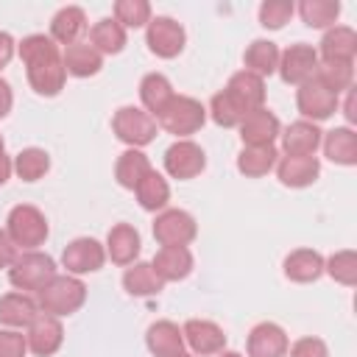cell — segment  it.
<instances>
[{"label":"cell","mask_w":357,"mask_h":357,"mask_svg":"<svg viewBox=\"0 0 357 357\" xmlns=\"http://www.w3.org/2000/svg\"><path fill=\"white\" fill-rule=\"evenodd\" d=\"M17 53L25 64V73H28V84L36 95H45V98H53L64 89V78H67V70H64V61H61V53H59V45L45 36V33H31L25 36L20 45H17Z\"/></svg>","instance_id":"obj_1"},{"label":"cell","mask_w":357,"mask_h":357,"mask_svg":"<svg viewBox=\"0 0 357 357\" xmlns=\"http://www.w3.org/2000/svg\"><path fill=\"white\" fill-rule=\"evenodd\" d=\"M86 301V284L78 279V276H53L42 290H39V310L47 312V315H73L84 307Z\"/></svg>","instance_id":"obj_2"},{"label":"cell","mask_w":357,"mask_h":357,"mask_svg":"<svg viewBox=\"0 0 357 357\" xmlns=\"http://www.w3.org/2000/svg\"><path fill=\"white\" fill-rule=\"evenodd\" d=\"M53 276L56 262L42 251H25L8 265V282L22 293H39Z\"/></svg>","instance_id":"obj_3"},{"label":"cell","mask_w":357,"mask_h":357,"mask_svg":"<svg viewBox=\"0 0 357 357\" xmlns=\"http://www.w3.org/2000/svg\"><path fill=\"white\" fill-rule=\"evenodd\" d=\"M159 126L167 131V134H176V137H190L195 134L204 120H206V109L201 100L190 98V95H173L170 103L156 114Z\"/></svg>","instance_id":"obj_4"},{"label":"cell","mask_w":357,"mask_h":357,"mask_svg":"<svg viewBox=\"0 0 357 357\" xmlns=\"http://www.w3.org/2000/svg\"><path fill=\"white\" fill-rule=\"evenodd\" d=\"M47 220L45 215L31 206V204H17L11 212H8V220H6V234L11 237L14 245L25 248V251H33L36 245H42L47 240Z\"/></svg>","instance_id":"obj_5"},{"label":"cell","mask_w":357,"mask_h":357,"mask_svg":"<svg viewBox=\"0 0 357 357\" xmlns=\"http://www.w3.org/2000/svg\"><path fill=\"white\" fill-rule=\"evenodd\" d=\"M112 131L128 148H142L156 137V120L139 106H120L112 117Z\"/></svg>","instance_id":"obj_6"},{"label":"cell","mask_w":357,"mask_h":357,"mask_svg":"<svg viewBox=\"0 0 357 357\" xmlns=\"http://www.w3.org/2000/svg\"><path fill=\"white\" fill-rule=\"evenodd\" d=\"M198 234L195 218L184 209H162L153 220V237L159 245H187Z\"/></svg>","instance_id":"obj_7"},{"label":"cell","mask_w":357,"mask_h":357,"mask_svg":"<svg viewBox=\"0 0 357 357\" xmlns=\"http://www.w3.org/2000/svg\"><path fill=\"white\" fill-rule=\"evenodd\" d=\"M103 262H106V248L95 237H75L61 251V265L67 268L70 276L95 273L103 268Z\"/></svg>","instance_id":"obj_8"},{"label":"cell","mask_w":357,"mask_h":357,"mask_svg":"<svg viewBox=\"0 0 357 357\" xmlns=\"http://www.w3.org/2000/svg\"><path fill=\"white\" fill-rule=\"evenodd\" d=\"M145 42L159 59H173L184 50L187 36L173 17H151V22L145 25Z\"/></svg>","instance_id":"obj_9"},{"label":"cell","mask_w":357,"mask_h":357,"mask_svg":"<svg viewBox=\"0 0 357 357\" xmlns=\"http://www.w3.org/2000/svg\"><path fill=\"white\" fill-rule=\"evenodd\" d=\"M279 75L284 84H307L310 78H315V70H318V50L312 45H290L284 53H279Z\"/></svg>","instance_id":"obj_10"},{"label":"cell","mask_w":357,"mask_h":357,"mask_svg":"<svg viewBox=\"0 0 357 357\" xmlns=\"http://www.w3.org/2000/svg\"><path fill=\"white\" fill-rule=\"evenodd\" d=\"M296 106H298V112L304 114V120L318 123V120H326V117L335 114V109H337V95L329 92L321 81L310 78L307 84L298 86V92H296Z\"/></svg>","instance_id":"obj_11"},{"label":"cell","mask_w":357,"mask_h":357,"mask_svg":"<svg viewBox=\"0 0 357 357\" xmlns=\"http://www.w3.org/2000/svg\"><path fill=\"white\" fill-rule=\"evenodd\" d=\"M206 167V153L192 139H178L165 151V170L173 178H195Z\"/></svg>","instance_id":"obj_12"},{"label":"cell","mask_w":357,"mask_h":357,"mask_svg":"<svg viewBox=\"0 0 357 357\" xmlns=\"http://www.w3.org/2000/svg\"><path fill=\"white\" fill-rule=\"evenodd\" d=\"M61 340H64V326L56 315H47V312H39L33 318V324L28 326V335H25V343L36 357L56 354L61 349Z\"/></svg>","instance_id":"obj_13"},{"label":"cell","mask_w":357,"mask_h":357,"mask_svg":"<svg viewBox=\"0 0 357 357\" xmlns=\"http://www.w3.org/2000/svg\"><path fill=\"white\" fill-rule=\"evenodd\" d=\"M184 343H190L192 354L209 357V354H220L226 346V335L215 321H201V318H190L181 326Z\"/></svg>","instance_id":"obj_14"},{"label":"cell","mask_w":357,"mask_h":357,"mask_svg":"<svg viewBox=\"0 0 357 357\" xmlns=\"http://www.w3.org/2000/svg\"><path fill=\"white\" fill-rule=\"evenodd\" d=\"M287 349V332L273 321H262L248 332V357H284Z\"/></svg>","instance_id":"obj_15"},{"label":"cell","mask_w":357,"mask_h":357,"mask_svg":"<svg viewBox=\"0 0 357 357\" xmlns=\"http://www.w3.org/2000/svg\"><path fill=\"white\" fill-rule=\"evenodd\" d=\"M282 134L279 128V117L273 112H268L265 106L262 109H254L243 123H240V139L243 145L248 148H257V145H273V139Z\"/></svg>","instance_id":"obj_16"},{"label":"cell","mask_w":357,"mask_h":357,"mask_svg":"<svg viewBox=\"0 0 357 357\" xmlns=\"http://www.w3.org/2000/svg\"><path fill=\"white\" fill-rule=\"evenodd\" d=\"M321 137H324V131L310 120L290 123L284 128V134H282L284 156H315V151L321 145Z\"/></svg>","instance_id":"obj_17"},{"label":"cell","mask_w":357,"mask_h":357,"mask_svg":"<svg viewBox=\"0 0 357 357\" xmlns=\"http://www.w3.org/2000/svg\"><path fill=\"white\" fill-rule=\"evenodd\" d=\"M153 271L162 282H178L187 279L192 271V254L187 245H162L153 257Z\"/></svg>","instance_id":"obj_18"},{"label":"cell","mask_w":357,"mask_h":357,"mask_svg":"<svg viewBox=\"0 0 357 357\" xmlns=\"http://www.w3.org/2000/svg\"><path fill=\"white\" fill-rule=\"evenodd\" d=\"M321 173V162L315 156H282L276 162V176L284 187H310Z\"/></svg>","instance_id":"obj_19"},{"label":"cell","mask_w":357,"mask_h":357,"mask_svg":"<svg viewBox=\"0 0 357 357\" xmlns=\"http://www.w3.org/2000/svg\"><path fill=\"white\" fill-rule=\"evenodd\" d=\"M142 243H139V231L131 223H117L109 229L106 234V254L114 265H131L139 254Z\"/></svg>","instance_id":"obj_20"},{"label":"cell","mask_w":357,"mask_h":357,"mask_svg":"<svg viewBox=\"0 0 357 357\" xmlns=\"http://www.w3.org/2000/svg\"><path fill=\"white\" fill-rule=\"evenodd\" d=\"M145 346L153 357H173L184 351V335L173 321H156L145 332Z\"/></svg>","instance_id":"obj_21"},{"label":"cell","mask_w":357,"mask_h":357,"mask_svg":"<svg viewBox=\"0 0 357 357\" xmlns=\"http://www.w3.org/2000/svg\"><path fill=\"white\" fill-rule=\"evenodd\" d=\"M357 53V33L349 25H332L321 39V59L324 61H349L354 64Z\"/></svg>","instance_id":"obj_22"},{"label":"cell","mask_w":357,"mask_h":357,"mask_svg":"<svg viewBox=\"0 0 357 357\" xmlns=\"http://www.w3.org/2000/svg\"><path fill=\"white\" fill-rule=\"evenodd\" d=\"M321 145H324V153L329 162L335 165H357V134L349 128V126H337L332 131H326L321 137Z\"/></svg>","instance_id":"obj_23"},{"label":"cell","mask_w":357,"mask_h":357,"mask_svg":"<svg viewBox=\"0 0 357 357\" xmlns=\"http://www.w3.org/2000/svg\"><path fill=\"white\" fill-rule=\"evenodd\" d=\"M61 61H64V70L75 78H89V75L100 73V67H103V56L89 42L67 45L64 53H61Z\"/></svg>","instance_id":"obj_24"},{"label":"cell","mask_w":357,"mask_h":357,"mask_svg":"<svg viewBox=\"0 0 357 357\" xmlns=\"http://www.w3.org/2000/svg\"><path fill=\"white\" fill-rule=\"evenodd\" d=\"M84 28H86V14H84V8H81V6H64V8H59V11L53 14V20H50V39L67 47V45L78 42V36L84 33Z\"/></svg>","instance_id":"obj_25"},{"label":"cell","mask_w":357,"mask_h":357,"mask_svg":"<svg viewBox=\"0 0 357 357\" xmlns=\"http://www.w3.org/2000/svg\"><path fill=\"white\" fill-rule=\"evenodd\" d=\"M36 315H39V304L28 293H6L0 298V324L11 329L31 326Z\"/></svg>","instance_id":"obj_26"},{"label":"cell","mask_w":357,"mask_h":357,"mask_svg":"<svg viewBox=\"0 0 357 357\" xmlns=\"http://www.w3.org/2000/svg\"><path fill=\"white\" fill-rule=\"evenodd\" d=\"M284 276L290 282H315L324 273V257L312 248H296L284 257Z\"/></svg>","instance_id":"obj_27"},{"label":"cell","mask_w":357,"mask_h":357,"mask_svg":"<svg viewBox=\"0 0 357 357\" xmlns=\"http://www.w3.org/2000/svg\"><path fill=\"white\" fill-rule=\"evenodd\" d=\"M209 114H212V120L218 123V126H223V128H231V126H240L248 114H251V109L229 89V86H223L220 92H215L212 95V103H209Z\"/></svg>","instance_id":"obj_28"},{"label":"cell","mask_w":357,"mask_h":357,"mask_svg":"<svg viewBox=\"0 0 357 357\" xmlns=\"http://www.w3.org/2000/svg\"><path fill=\"white\" fill-rule=\"evenodd\" d=\"M279 162V151L273 145H257V148H248L243 145V151L237 153V170L248 178H259L265 173H271Z\"/></svg>","instance_id":"obj_29"},{"label":"cell","mask_w":357,"mask_h":357,"mask_svg":"<svg viewBox=\"0 0 357 357\" xmlns=\"http://www.w3.org/2000/svg\"><path fill=\"white\" fill-rule=\"evenodd\" d=\"M151 170H153V167H151L148 156H145L139 148H128V151L120 153V159H117V165H114V178H117L120 187L137 190V184H139Z\"/></svg>","instance_id":"obj_30"},{"label":"cell","mask_w":357,"mask_h":357,"mask_svg":"<svg viewBox=\"0 0 357 357\" xmlns=\"http://www.w3.org/2000/svg\"><path fill=\"white\" fill-rule=\"evenodd\" d=\"M173 95H176V92H173L170 81H167L162 73H148V75L139 81V100H142L145 112H148L153 120H156V114L170 103Z\"/></svg>","instance_id":"obj_31"},{"label":"cell","mask_w":357,"mask_h":357,"mask_svg":"<svg viewBox=\"0 0 357 357\" xmlns=\"http://www.w3.org/2000/svg\"><path fill=\"white\" fill-rule=\"evenodd\" d=\"M123 287L128 296L145 298V296H156L165 287V282L156 276L151 262H131V268H126L123 273Z\"/></svg>","instance_id":"obj_32"},{"label":"cell","mask_w":357,"mask_h":357,"mask_svg":"<svg viewBox=\"0 0 357 357\" xmlns=\"http://www.w3.org/2000/svg\"><path fill=\"white\" fill-rule=\"evenodd\" d=\"M243 61H245V70H248V73L265 78V75L276 73V67H279V47H276V42H271V39H254V42L245 47Z\"/></svg>","instance_id":"obj_33"},{"label":"cell","mask_w":357,"mask_h":357,"mask_svg":"<svg viewBox=\"0 0 357 357\" xmlns=\"http://www.w3.org/2000/svg\"><path fill=\"white\" fill-rule=\"evenodd\" d=\"M89 42H92V47H95L100 56H103V53L114 56V53H120V50L126 47V28H123L117 20H112V17H103V20H98V22L92 25Z\"/></svg>","instance_id":"obj_34"},{"label":"cell","mask_w":357,"mask_h":357,"mask_svg":"<svg viewBox=\"0 0 357 357\" xmlns=\"http://www.w3.org/2000/svg\"><path fill=\"white\" fill-rule=\"evenodd\" d=\"M137 201H139V206L145 209V212H162L165 206H167V201H170V187H167V181L156 173V170H151L139 184H137Z\"/></svg>","instance_id":"obj_35"},{"label":"cell","mask_w":357,"mask_h":357,"mask_svg":"<svg viewBox=\"0 0 357 357\" xmlns=\"http://www.w3.org/2000/svg\"><path fill=\"white\" fill-rule=\"evenodd\" d=\"M251 112L254 109H262V103H265V81L259 78V75H254V73H248V70H237L231 78H229V84H226Z\"/></svg>","instance_id":"obj_36"},{"label":"cell","mask_w":357,"mask_h":357,"mask_svg":"<svg viewBox=\"0 0 357 357\" xmlns=\"http://www.w3.org/2000/svg\"><path fill=\"white\" fill-rule=\"evenodd\" d=\"M298 14H301L304 25H310V28H332L340 14V3L337 0H301Z\"/></svg>","instance_id":"obj_37"},{"label":"cell","mask_w":357,"mask_h":357,"mask_svg":"<svg viewBox=\"0 0 357 357\" xmlns=\"http://www.w3.org/2000/svg\"><path fill=\"white\" fill-rule=\"evenodd\" d=\"M351 78H354V64L349 61H321L315 70V81H321L335 95L351 89Z\"/></svg>","instance_id":"obj_38"},{"label":"cell","mask_w":357,"mask_h":357,"mask_svg":"<svg viewBox=\"0 0 357 357\" xmlns=\"http://www.w3.org/2000/svg\"><path fill=\"white\" fill-rule=\"evenodd\" d=\"M14 170L22 181H39L50 170V156L42 148H22L14 156Z\"/></svg>","instance_id":"obj_39"},{"label":"cell","mask_w":357,"mask_h":357,"mask_svg":"<svg viewBox=\"0 0 357 357\" xmlns=\"http://www.w3.org/2000/svg\"><path fill=\"white\" fill-rule=\"evenodd\" d=\"M324 271L335 282L351 287V284H357V254L349 251V248L346 251H335L329 259H324Z\"/></svg>","instance_id":"obj_40"},{"label":"cell","mask_w":357,"mask_h":357,"mask_svg":"<svg viewBox=\"0 0 357 357\" xmlns=\"http://www.w3.org/2000/svg\"><path fill=\"white\" fill-rule=\"evenodd\" d=\"M114 20L123 28H142L151 22V3L148 0H117Z\"/></svg>","instance_id":"obj_41"},{"label":"cell","mask_w":357,"mask_h":357,"mask_svg":"<svg viewBox=\"0 0 357 357\" xmlns=\"http://www.w3.org/2000/svg\"><path fill=\"white\" fill-rule=\"evenodd\" d=\"M293 3L290 0H265L259 6V22L271 31H279L290 17H293Z\"/></svg>","instance_id":"obj_42"},{"label":"cell","mask_w":357,"mask_h":357,"mask_svg":"<svg viewBox=\"0 0 357 357\" xmlns=\"http://www.w3.org/2000/svg\"><path fill=\"white\" fill-rule=\"evenodd\" d=\"M28 343L17 329H0V357H25Z\"/></svg>","instance_id":"obj_43"},{"label":"cell","mask_w":357,"mask_h":357,"mask_svg":"<svg viewBox=\"0 0 357 357\" xmlns=\"http://www.w3.org/2000/svg\"><path fill=\"white\" fill-rule=\"evenodd\" d=\"M287 351L290 357H329V349L321 337H298Z\"/></svg>","instance_id":"obj_44"},{"label":"cell","mask_w":357,"mask_h":357,"mask_svg":"<svg viewBox=\"0 0 357 357\" xmlns=\"http://www.w3.org/2000/svg\"><path fill=\"white\" fill-rule=\"evenodd\" d=\"M14 259H17V245L11 243L6 229H0V268H8Z\"/></svg>","instance_id":"obj_45"},{"label":"cell","mask_w":357,"mask_h":357,"mask_svg":"<svg viewBox=\"0 0 357 357\" xmlns=\"http://www.w3.org/2000/svg\"><path fill=\"white\" fill-rule=\"evenodd\" d=\"M11 56H14V39H11V33L0 31V70L11 61Z\"/></svg>","instance_id":"obj_46"},{"label":"cell","mask_w":357,"mask_h":357,"mask_svg":"<svg viewBox=\"0 0 357 357\" xmlns=\"http://www.w3.org/2000/svg\"><path fill=\"white\" fill-rule=\"evenodd\" d=\"M11 103H14V95H11V86L0 78V120L11 112Z\"/></svg>","instance_id":"obj_47"},{"label":"cell","mask_w":357,"mask_h":357,"mask_svg":"<svg viewBox=\"0 0 357 357\" xmlns=\"http://www.w3.org/2000/svg\"><path fill=\"white\" fill-rule=\"evenodd\" d=\"M11 170H14V162H11V156H6V153L0 151V187H3L6 181H8Z\"/></svg>","instance_id":"obj_48"},{"label":"cell","mask_w":357,"mask_h":357,"mask_svg":"<svg viewBox=\"0 0 357 357\" xmlns=\"http://www.w3.org/2000/svg\"><path fill=\"white\" fill-rule=\"evenodd\" d=\"M357 106H354V92L349 89V98H346V106H343V112H346V120L349 123H357V112H354Z\"/></svg>","instance_id":"obj_49"},{"label":"cell","mask_w":357,"mask_h":357,"mask_svg":"<svg viewBox=\"0 0 357 357\" xmlns=\"http://www.w3.org/2000/svg\"><path fill=\"white\" fill-rule=\"evenodd\" d=\"M218 357H243V354H240V351H220Z\"/></svg>","instance_id":"obj_50"},{"label":"cell","mask_w":357,"mask_h":357,"mask_svg":"<svg viewBox=\"0 0 357 357\" xmlns=\"http://www.w3.org/2000/svg\"><path fill=\"white\" fill-rule=\"evenodd\" d=\"M173 357H192L190 351H178V354H173Z\"/></svg>","instance_id":"obj_51"},{"label":"cell","mask_w":357,"mask_h":357,"mask_svg":"<svg viewBox=\"0 0 357 357\" xmlns=\"http://www.w3.org/2000/svg\"><path fill=\"white\" fill-rule=\"evenodd\" d=\"M0 151H3V137H0Z\"/></svg>","instance_id":"obj_52"}]
</instances>
